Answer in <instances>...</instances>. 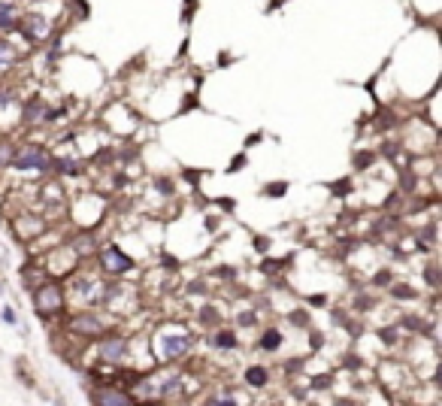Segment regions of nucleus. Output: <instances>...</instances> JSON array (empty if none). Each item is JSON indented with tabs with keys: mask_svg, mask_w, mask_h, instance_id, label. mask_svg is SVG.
Instances as JSON below:
<instances>
[{
	"mask_svg": "<svg viewBox=\"0 0 442 406\" xmlns=\"http://www.w3.org/2000/svg\"><path fill=\"white\" fill-rule=\"evenodd\" d=\"M61 307V291L58 288H43L37 295V309L40 312H52Z\"/></svg>",
	"mask_w": 442,
	"mask_h": 406,
	"instance_id": "7ed1b4c3",
	"label": "nucleus"
},
{
	"mask_svg": "<svg viewBox=\"0 0 442 406\" xmlns=\"http://www.w3.org/2000/svg\"><path fill=\"white\" fill-rule=\"evenodd\" d=\"M100 352H104L106 361H118V358L124 355V343H121V340H109V343L100 346Z\"/></svg>",
	"mask_w": 442,
	"mask_h": 406,
	"instance_id": "20e7f679",
	"label": "nucleus"
},
{
	"mask_svg": "<svg viewBox=\"0 0 442 406\" xmlns=\"http://www.w3.org/2000/svg\"><path fill=\"white\" fill-rule=\"evenodd\" d=\"M185 349H188L185 336H173V340H167V355H182Z\"/></svg>",
	"mask_w": 442,
	"mask_h": 406,
	"instance_id": "423d86ee",
	"label": "nucleus"
},
{
	"mask_svg": "<svg viewBox=\"0 0 442 406\" xmlns=\"http://www.w3.org/2000/svg\"><path fill=\"white\" fill-rule=\"evenodd\" d=\"M9 61H13V49L6 43H0V64H9Z\"/></svg>",
	"mask_w": 442,
	"mask_h": 406,
	"instance_id": "9b49d317",
	"label": "nucleus"
},
{
	"mask_svg": "<svg viewBox=\"0 0 442 406\" xmlns=\"http://www.w3.org/2000/svg\"><path fill=\"white\" fill-rule=\"evenodd\" d=\"M9 16H13V6H9V4H0V28H9V25H13V18H9Z\"/></svg>",
	"mask_w": 442,
	"mask_h": 406,
	"instance_id": "6e6552de",
	"label": "nucleus"
},
{
	"mask_svg": "<svg viewBox=\"0 0 442 406\" xmlns=\"http://www.w3.org/2000/svg\"><path fill=\"white\" fill-rule=\"evenodd\" d=\"M248 382H252V385H264L267 382V373L260 367H255V370H248Z\"/></svg>",
	"mask_w": 442,
	"mask_h": 406,
	"instance_id": "9d476101",
	"label": "nucleus"
},
{
	"mask_svg": "<svg viewBox=\"0 0 442 406\" xmlns=\"http://www.w3.org/2000/svg\"><path fill=\"white\" fill-rule=\"evenodd\" d=\"M279 343H282V334L279 331L264 334V349H279Z\"/></svg>",
	"mask_w": 442,
	"mask_h": 406,
	"instance_id": "1a4fd4ad",
	"label": "nucleus"
},
{
	"mask_svg": "<svg viewBox=\"0 0 442 406\" xmlns=\"http://www.w3.org/2000/svg\"><path fill=\"white\" fill-rule=\"evenodd\" d=\"M104 264H106V270H112V273H124V270H131V261L116 249V246L104 249Z\"/></svg>",
	"mask_w": 442,
	"mask_h": 406,
	"instance_id": "f03ea898",
	"label": "nucleus"
},
{
	"mask_svg": "<svg viewBox=\"0 0 442 406\" xmlns=\"http://www.w3.org/2000/svg\"><path fill=\"white\" fill-rule=\"evenodd\" d=\"M9 161H13V155H9V152H4V146H0V167H4V164H9Z\"/></svg>",
	"mask_w": 442,
	"mask_h": 406,
	"instance_id": "ddd939ff",
	"label": "nucleus"
},
{
	"mask_svg": "<svg viewBox=\"0 0 442 406\" xmlns=\"http://www.w3.org/2000/svg\"><path fill=\"white\" fill-rule=\"evenodd\" d=\"M73 328H76L79 334H97V331H100V322H94V319H88V315H82V319H76V322H73Z\"/></svg>",
	"mask_w": 442,
	"mask_h": 406,
	"instance_id": "39448f33",
	"label": "nucleus"
},
{
	"mask_svg": "<svg viewBox=\"0 0 442 406\" xmlns=\"http://www.w3.org/2000/svg\"><path fill=\"white\" fill-rule=\"evenodd\" d=\"M97 400H100V403H131L128 394H112V391H104Z\"/></svg>",
	"mask_w": 442,
	"mask_h": 406,
	"instance_id": "0eeeda50",
	"label": "nucleus"
},
{
	"mask_svg": "<svg viewBox=\"0 0 442 406\" xmlns=\"http://www.w3.org/2000/svg\"><path fill=\"white\" fill-rule=\"evenodd\" d=\"M219 346L231 349V346H233V334H221V336H219Z\"/></svg>",
	"mask_w": 442,
	"mask_h": 406,
	"instance_id": "f8f14e48",
	"label": "nucleus"
},
{
	"mask_svg": "<svg viewBox=\"0 0 442 406\" xmlns=\"http://www.w3.org/2000/svg\"><path fill=\"white\" fill-rule=\"evenodd\" d=\"M16 167H21V170H28V167H33V170H49L52 161L40 146H28V149H21L16 155Z\"/></svg>",
	"mask_w": 442,
	"mask_h": 406,
	"instance_id": "f257e3e1",
	"label": "nucleus"
}]
</instances>
